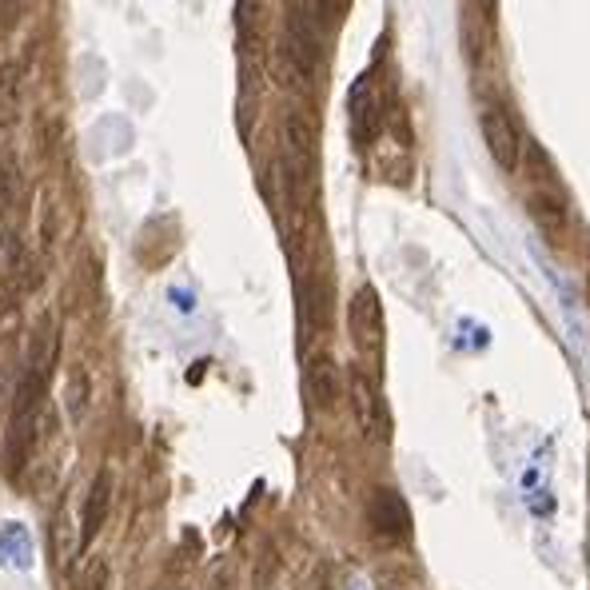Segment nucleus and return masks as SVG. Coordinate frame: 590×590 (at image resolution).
<instances>
[{
	"label": "nucleus",
	"instance_id": "6",
	"mask_svg": "<svg viewBox=\"0 0 590 590\" xmlns=\"http://www.w3.org/2000/svg\"><path fill=\"white\" fill-rule=\"evenodd\" d=\"M303 387L315 411H335V403L343 399V371L331 355H311L307 371H303Z\"/></svg>",
	"mask_w": 590,
	"mask_h": 590
},
{
	"label": "nucleus",
	"instance_id": "15",
	"mask_svg": "<svg viewBox=\"0 0 590 590\" xmlns=\"http://www.w3.org/2000/svg\"><path fill=\"white\" fill-rule=\"evenodd\" d=\"M24 12H28V0H0V32H12Z\"/></svg>",
	"mask_w": 590,
	"mask_h": 590
},
{
	"label": "nucleus",
	"instance_id": "3",
	"mask_svg": "<svg viewBox=\"0 0 590 590\" xmlns=\"http://www.w3.org/2000/svg\"><path fill=\"white\" fill-rule=\"evenodd\" d=\"M479 128H483V144H487L491 160H495L503 172H515L519 160H523V132H519L511 108L499 104V100L487 104L483 116H479Z\"/></svg>",
	"mask_w": 590,
	"mask_h": 590
},
{
	"label": "nucleus",
	"instance_id": "10",
	"mask_svg": "<svg viewBox=\"0 0 590 590\" xmlns=\"http://www.w3.org/2000/svg\"><path fill=\"white\" fill-rule=\"evenodd\" d=\"M92 395H96V387H92L88 367H84V363H72L68 375H64V415H68L72 427H80V423L88 419V411H92Z\"/></svg>",
	"mask_w": 590,
	"mask_h": 590
},
{
	"label": "nucleus",
	"instance_id": "5",
	"mask_svg": "<svg viewBox=\"0 0 590 590\" xmlns=\"http://www.w3.org/2000/svg\"><path fill=\"white\" fill-rule=\"evenodd\" d=\"M347 327H351V339L363 355H379L383 351V335H387V323H383V303L375 288H359L351 295V307H347Z\"/></svg>",
	"mask_w": 590,
	"mask_h": 590
},
{
	"label": "nucleus",
	"instance_id": "14",
	"mask_svg": "<svg viewBox=\"0 0 590 590\" xmlns=\"http://www.w3.org/2000/svg\"><path fill=\"white\" fill-rule=\"evenodd\" d=\"M56 244V196L52 188H44L40 196V252H52Z\"/></svg>",
	"mask_w": 590,
	"mask_h": 590
},
{
	"label": "nucleus",
	"instance_id": "11",
	"mask_svg": "<svg viewBox=\"0 0 590 590\" xmlns=\"http://www.w3.org/2000/svg\"><path fill=\"white\" fill-rule=\"evenodd\" d=\"M20 108H24V64L8 60L0 68V132L16 124Z\"/></svg>",
	"mask_w": 590,
	"mask_h": 590
},
{
	"label": "nucleus",
	"instance_id": "1",
	"mask_svg": "<svg viewBox=\"0 0 590 590\" xmlns=\"http://www.w3.org/2000/svg\"><path fill=\"white\" fill-rule=\"evenodd\" d=\"M284 176H288L292 200L303 204L315 176V132H311V120L299 112L284 116Z\"/></svg>",
	"mask_w": 590,
	"mask_h": 590
},
{
	"label": "nucleus",
	"instance_id": "8",
	"mask_svg": "<svg viewBox=\"0 0 590 590\" xmlns=\"http://www.w3.org/2000/svg\"><path fill=\"white\" fill-rule=\"evenodd\" d=\"M367 519H371V527H375L383 539H403L407 527H411L407 507H403V499H399L395 491H375V499H371V507H367Z\"/></svg>",
	"mask_w": 590,
	"mask_h": 590
},
{
	"label": "nucleus",
	"instance_id": "12",
	"mask_svg": "<svg viewBox=\"0 0 590 590\" xmlns=\"http://www.w3.org/2000/svg\"><path fill=\"white\" fill-rule=\"evenodd\" d=\"M52 547H56V563L60 567H72L80 547H84V539L76 535V523H72L68 511H56V519H52Z\"/></svg>",
	"mask_w": 590,
	"mask_h": 590
},
{
	"label": "nucleus",
	"instance_id": "4",
	"mask_svg": "<svg viewBox=\"0 0 590 590\" xmlns=\"http://www.w3.org/2000/svg\"><path fill=\"white\" fill-rule=\"evenodd\" d=\"M347 120H351V140L359 148H367L379 132H383V120H387V108H383V92H379V80L375 72H363L351 88V100H347Z\"/></svg>",
	"mask_w": 590,
	"mask_h": 590
},
{
	"label": "nucleus",
	"instance_id": "9",
	"mask_svg": "<svg viewBox=\"0 0 590 590\" xmlns=\"http://www.w3.org/2000/svg\"><path fill=\"white\" fill-rule=\"evenodd\" d=\"M0 563L16 575H28L36 567V547H32V535L24 523H4L0 527Z\"/></svg>",
	"mask_w": 590,
	"mask_h": 590
},
{
	"label": "nucleus",
	"instance_id": "7",
	"mask_svg": "<svg viewBox=\"0 0 590 590\" xmlns=\"http://www.w3.org/2000/svg\"><path fill=\"white\" fill-rule=\"evenodd\" d=\"M112 495H116V483H112V471H96L92 487H88V499H84V515H80V539L92 543L104 523H108V511H112Z\"/></svg>",
	"mask_w": 590,
	"mask_h": 590
},
{
	"label": "nucleus",
	"instance_id": "2",
	"mask_svg": "<svg viewBox=\"0 0 590 590\" xmlns=\"http://www.w3.org/2000/svg\"><path fill=\"white\" fill-rule=\"evenodd\" d=\"M347 399H351V415H355V427L363 431V439L387 443L391 415H387V403H383L379 383L363 367H351V375H347Z\"/></svg>",
	"mask_w": 590,
	"mask_h": 590
},
{
	"label": "nucleus",
	"instance_id": "13",
	"mask_svg": "<svg viewBox=\"0 0 590 590\" xmlns=\"http://www.w3.org/2000/svg\"><path fill=\"white\" fill-rule=\"evenodd\" d=\"M20 200V168L8 152H0V216H8Z\"/></svg>",
	"mask_w": 590,
	"mask_h": 590
},
{
	"label": "nucleus",
	"instance_id": "16",
	"mask_svg": "<svg viewBox=\"0 0 590 590\" xmlns=\"http://www.w3.org/2000/svg\"><path fill=\"white\" fill-rule=\"evenodd\" d=\"M104 583H108V563H104V559H96V563L88 567V575H84L80 590H104Z\"/></svg>",
	"mask_w": 590,
	"mask_h": 590
}]
</instances>
